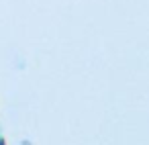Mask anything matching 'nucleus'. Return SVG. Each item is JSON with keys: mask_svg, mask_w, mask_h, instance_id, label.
<instances>
[{"mask_svg": "<svg viewBox=\"0 0 149 145\" xmlns=\"http://www.w3.org/2000/svg\"><path fill=\"white\" fill-rule=\"evenodd\" d=\"M0 145H4V141H2V139H0Z\"/></svg>", "mask_w": 149, "mask_h": 145, "instance_id": "1", "label": "nucleus"}]
</instances>
